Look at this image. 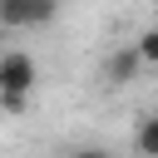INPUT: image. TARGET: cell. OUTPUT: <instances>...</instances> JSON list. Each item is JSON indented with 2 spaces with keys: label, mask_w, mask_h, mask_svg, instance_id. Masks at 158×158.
Here are the masks:
<instances>
[{
  "label": "cell",
  "mask_w": 158,
  "mask_h": 158,
  "mask_svg": "<svg viewBox=\"0 0 158 158\" xmlns=\"http://www.w3.org/2000/svg\"><path fill=\"white\" fill-rule=\"evenodd\" d=\"M35 84H40L35 54L30 49H5L0 54V109L5 114H20L30 104V94H35Z\"/></svg>",
  "instance_id": "1"
},
{
  "label": "cell",
  "mask_w": 158,
  "mask_h": 158,
  "mask_svg": "<svg viewBox=\"0 0 158 158\" xmlns=\"http://www.w3.org/2000/svg\"><path fill=\"white\" fill-rule=\"evenodd\" d=\"M59 15V0H0V25L5 30H40Z\"/></svg>",
  "instance_id": "2"
},
{
  "label": "cell",
  "mask_w": 158,
  "mask_h": 158,
  "mask_svg": "<svg viewBox=\"0 0 158 158\" xmlns=\"http://www.w3.org/2000/svg\"><path fill=\"white\" fill-rule=\"evenodd\" d=\"M138 69H143L138 49H133V44H123V49H114V54H109V64H104V79L123 89V84H133V79H138Z\"/></svg>",
  "instance_id": "3"
},
{
  "label": "cell",
  "mask_w": 158,
  "mask_h": 158,
  "mask_svg": "<svg viewBox=\"0 0 158 158\" xmlns=\"http://www.w3.org/2000/svg\"><path fill=\"white\" fill-rule=\"evenodd\" d=\"M133 153L138 158H158V114H143L133 128Z\"/></svg>",
  "instance_id": "4"
},
{
  "label": "cell",
  "mask_w": 158,
  "mask_h": 158,
  "mask_svg": "<svg viewBox=\"0 0 158 158\" xmlns=\"http://www.w3.org/2000/svg\"><path fill=\"white\" fill-rule=\"evenodd\" d=\"M133 49H138V59H143V64H158V25H148V30L133 40Z\"/></svg>",
  "instance_id": "5"
},
{
  "label": "cell",
  "mask_w": 158,
  "mask_h": 158,
  "mask_svg": "<svg viewBox=\"0 0 158 158\" xmlns=\"http://www.w3.org/2000/svg\"><path fill=\"white\" fill-rule=\"evenodd\" d=\"M69 158H109V148H99V143H84V148H74Z\"/></svg>",
  "instance_id": "6"
}]
</instances>
